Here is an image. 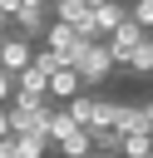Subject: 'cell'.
I'll return each instance as SVG.
<instances>
[{
  "label": "cell",
  "instance_id": "44dd1931",
  "mask_svg": "<svg viewBox=\"0 0 153 158\" xmlns=\"http://www.w3.org/2000/svg\"><path fill=\"white\" fill-rule=\"evenodd\" d=\"M20 5H25V10H35V5H49V0H20Z\"/></svg>",
  "mask_w": 153,
  "mask_h": 158
},
{
  "label": "cell",
  "instance_id": "8fae6325",
  "mask_svg": "<svg viewBox=\"0 0 153 158\" xmlns=\"http://www.w3.org/2000/svg\"><path fill=\"white\" fill-rule=\"evenodd\" d=\"M123 158H153V133H133V138H123Z\"/></svg>",
  "mask_w": 153,
  "mask_h": 158
},
{
  "label": "cell",
  "instance_id": "4fadbf2b",
  "mask_svg": "<svg viewBox=\"0 0 153 158\" xmlns=\"http://www.w3.org/2000/svg\"><path fill=\"white\" fill-rule=\"evenodd\" d=\"M128 74H153V35L138 44V54H133V64H128Z\"/></svg>",
  "mask_w": 153,
  "mask_h": 158
},
{
  "label": "cell",
  "instance_id": "603a6c76",
  "mask_svg": "<svg viewBox=\"0 0 153 158\" xmlns=\"http://www.w3.org/2000/svg\"><path fill=\"white\" fill-rule=\"evenodd\" d=\"M49 5H54V10H59V5H64V0H49Z\"/></svg>",
  "mask_w": 153,
  "mask_h": 158
},
{
  "label": "cell",
  "instance_id": "277c9868",
  "mask_svg": "<svg viewBox=\"0 0 153 158\" xmlns=\"http://www.w3.org/2000/svg\"><path fill=\"white\" fill-rule=\"evenodd\" d=\"M54 5H35V10H20L15 15V35H25V40H44L49 30H54Z\"/></svg>",
  "mask_w": 153,
  "mask_h": 158
},
{
  "label": "cell",
  "instance_id": "3957f363",
  "mask_svg": "<svg viewBox=\"0 0 153 158\" xmlns=\"http://www.w3.org/2000/svg\"><path fill=\"white\" fill-rule=\"evenodd\" d=\"M35 54H39V49H35V40H25V35H15V30L0 40V69H5V74H15V79L35 64Z\"/></svg>",
  "mask_w": 153,
  "mask_h": 158
},
{
  "label": "cell",
  "instance_id": "7402d4cb",
  "mask_svg": "<svg viewBox=\"0 0 153 158\" xmlns=\"http://www.w3.org/2000/svg\"><path fill=\"white\" fill-rule=\"evenodd\" d=\"M89 5H94V10H104V5H114V0H89Z\"/></svg>",
  "mask_w": 153,
  "mask_h": 158
},
{
  "label": "cell",
  "instance_id": "5b68a950",
  "mask_svg": "<svg viewBox=\"0 0 153 158\" xmlns=\"http://www.w3.org/2000/svg\"><path fill=\"white\" fill-rule=\"evenodd\" d=\"M109 128H118L123 138H133V133H148V118H143V104H128V99H114V109H109Z\"/></svg>",
  "mask_w": 153,
  "mask_h": 158
},
{
  "label": "cell",
  "instance_id": "52a82bcc",
  "mask_svg": "<svg viewBox=\"0 0 153 158\" xmlns=\"http://www.w3.org/2000/svg\"><path fill=\"white\" fill-rule=\"evenodd\" d=\"M15 94H35V99H49V74L39 64H30L20 79H15Z\"/></svg>",
  "mask_w": 153,
  "mask_h": 158
},
{
  "label": "cell",
  "instance_id": "9a60e30c",
  "mask_svg": "<svg viewBox=\"0 0 153 158\" xmlns=\"http://www.w3.org/2000/svg\"><path fill=\"white\" fill-rule=\"evenodd\" d=\"M15 138V118H10V104H0V143Z\"/></svg>",
  "mask_w": 153,
  "mask_h": 158
},
{
  "label": "cell",
  "instance_id": "9c48e42d",
  "mask_svg": "<svg viewBox=\"0 0 153 158\" xmlns=\"http://www.w3.org/2000/svg\"><path fill=\"white\" fill-rule=\"evenodd\" d=\"M94 133V153L99 158H123V133L118 128H89Z\"/></svg>",
  "mask_w": 153,
  "mask_h": 158
},
{
  "label": "cell",
  "instance_id": "7c38bea8",
  "mask_svg": "<svg viewBox=\"0 0 153 158\" xmlns=\"http://www.w3.org/2000/svg\"><path fill=\"white\" fill-rule=\"evenodd\" d=\"M54 143L49 138H15V158H44Z\"/></svg>",
  "mask_w": 153,
  "mask_h": 158
},
{
  "label": "cell",
  "instance_id": "6da1fadb",
  "mask_svg": "<svg viewBox=\"0 0 153 158\" xmlns=\"http://www.w3.org/2000/svg\"><path fill=\"white\" fill-rule=\"evenodd\" d=\"M74 69H79V79H84V89H99L104 79H114V69H118V64H114V54H109V44H104V40H89Z\"/></svg>",
  "mask_w": 153,
  "mask_h": 158
},
{
  "label": "cell",
  "instance_id": "e0dca14e",
  "mask_svg": "<svg viewBox=\"0 0 153 158\" xmlns=\"http://www.w3.org/2000/svg\"><path fill=\"white\" fill-rule=\"evenodd\" d=\"M0 10H5V15H10V20H15V15H20V10H25V5H20V0H0Z\"/></svg>",
  "mask_w": 153,
  "mask_h": 158
},
{
  "label": "cell",
  "instance_id": "2e32d148",
  "mask_svg": "<svg viewBox=\"0 0 153 158\" xmlns=\"http://www.w3.org/2000/svg\"><path fill=\"white\" fill-rule=\"evenodd\" d=\"M10 99H15V74L0 69V104H10Z\"/></svg>",
  "mask_w": 153,
  "mask_h": 158
},
{
  "label": "cell",
  "instance_id": "ac0fdd59",
  "mask_svg": "<svg viewBox=\"0 0 153 158\" xmlns=\"http://www.w3.org/2000/svg\"><path fill=\"white\" fill-rule=\"evenodd\" d=\"M10 30H15V20H10V15H5V10H0V40H5V35H10Z\"/></svg>",
  "mask_w": 153,
  "mask_h": 158
},
{
  "label": "cell",
  "instance_id": "7a4b0ae2",
  "mask_svg": "<svg viewBox=\"0 0 153 158\" xmlns=\"http://www.w3.org/2000/svg\"><path fill=\"white\" fill-rule=\"evenodd\" d=\"M143 40H148V30H143L138 20H128V25H118V30H114V35L104 40V44H109V54H114V64H118V69H128Z\"/></svg>",
  "mask_w": 153,
  "mask_h": 158
},
{
  "label": "cell",
  "instance_id": "30bf717a",
  "mask_svg": "<svg viewBox=\"0 0 153 158\" xmlns=\"http://www.w3.org/2000/svg\"><path fill=\"white\" fill-rule=\"evenodd\" d=\"M54 153H59V158H99V153H94V133H89V128H79L74 138H64Z\"/></svg>",
  "mask_w": 153,
  "mask_h": 158
},
{
  "label": "cell",
  "instance_id": "5bb4252c",
  "mask_svg": "<svg viewBox=\"0 0 153 158\" xmlns=\"http://www.w3.org/2000/svg\"><path fill=\"white\" fill-rule=\"evenodd\" d=\"M133 20H138V25L153 35V0H133Z\"/></svg>",
  "mask_w": 153,
  "mask_h": 158
},
{
  "label": "cell",
  "instance_id": "d6986e66",
  "mask_svg": "<svg viewBox=\"0 0 153 158\" xmlns=\"http://www.w3.org/2000/svg\"><path fill=\"white\" fill-rule=\"evenodd\" d=\"M0 158H15V138H5V143H0Z\"/></svg>",
  "mask_w": 153,
  "mask_h": 158
},
{
  "label": "cell",
  "instance_id": "8992f818",
  "mask_svg": "<svg viewBox=\"0 0 153 158\" xmlns=\"http://www.w3.org/2000/svg\"><path fill=\"white\" fill-rule=\"evenodd\" d=\"M79 94H84V79H79V69H69V64H64V69L49 79V99H54V104H74Z\"/></svg>",
  "mask_w": 153,
  "mask_h": 158
},
{
  "label": "cell",
  "instance_id": "ba28073f",
  "mask_svg": "<svg viewBox=\"0 0 153 158\" xmlns=\"http://www.w3.org/2000/svg\"><path fill=\"white\" fill-rule=\"evenodd\" d=\"M74 133H79V123H74V114H69L64 104H54V118H49V143L59 148V143H64V138H74Z\"/></svg>",
  "mask_w": 153,
  "mask_h": 158
},
{
  "label": "cell",
  "instance_id": "ffe728a7",
  "mask_svg": "<svg viewBox=\"0 0 153 158\" xmlns=\"http://www.w3.org/2000/svg\"><path fill=\"white\" fill-rule=\"evenodd\" d=\"M143 118H148V133H153V99L143 104Z\"/></svg>",
  "mask_w": 153,
  "mask_h": 158
}]
</instances>
